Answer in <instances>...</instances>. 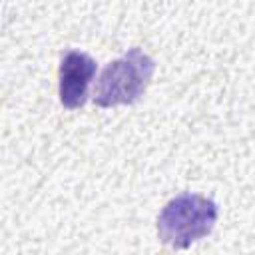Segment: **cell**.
I'll list each match as a JSON object with an SVG mask.
<instances>
[{
    "label": "cell",
    "mask_w": 255,
    "mask_h": 255,
    "mask_svg": "<svg viewBox=\"0 0 255 255\" xmlns=\"http://www.w3.org/2000/svg\"><path fill=\"white\" fill-rule=\"evenodd\" d=\"M219 217L213 199L183 191L169 199L157 217V235L161 243L173 249H187L191 243L207 237Z\"/></svg>",
    "instance_id": "6da1fadb"
},
{
    "label": "cell",
    "mask_w": 255,
    "mask_h": 255,
    "mask_svg": "<svg viewBox=\"0 0 255 255\" xmlns=\"http://www.w3.org/2000/svg\"><path fill=\"white\" fill-rule=\"evenodd\" d=\"M153 72V58L139 48H129L122 58L110 62L102 70L92 100L100 108L133 104L149 86Z\"/></svg>",
    "instance_id": "7a4b0ae2"
},
{
    "label": "cell",
    "mask_w": 255,
    "mask_h": 255,
    "mask_svg": "<svg viewBox=\"0 0 255 255\" xmlns=\"http://www.w3.org/2000/svg\"><path fill=\"white\" fill-rule=\"evenodd\" d=\"M96 60L80 50H68L60 62V102L68 110L82 108L88 100V88L96 76Z\"/></svg>",
    "instance_id": "3957f363"
}]
</instances>
